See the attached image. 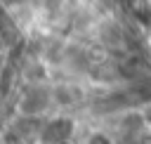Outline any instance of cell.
Instances as JSON below:
<instances>
[{"mask_svg":"<svg viewBox=\"0 0 151 144\" xmlns=\"http://www.w3.org/2000/svg\"><path fill=\"white\" fill-rule=\"evenodd\" d=\"M68 132H71V123H66V120H54V123H50V125L42 130V137H45V142L57 144V142H64V139L68 137Z\"/></svg>","mask_w":151,"mask_h":144,"instance_id":"obj_1","label":"cell"}]
</instances>
